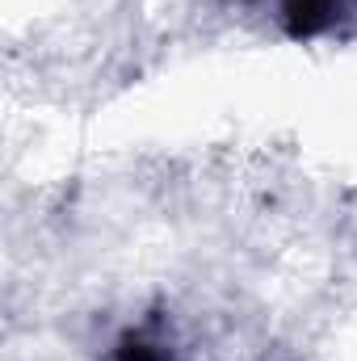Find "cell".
Segmentation results:
<instances>
[{"label":"cell","instance_id":"obj_1","mask_svg":"<svg viewBox=\"0 0 357 361\" xmlns=\"http://www.w3.org/2000/svg\"><path fill=\"white\" fill-rule=\"evenodd\" d=\"M353 4L357 0H282V21L290 38H315L353 13Z\"/></svg>","mask_w":357,"mask_h":361},{"label":"cell","instance_id":"obj_2","mask_svg":"<svg viewBox=\"0 0 357 361\" xmlns=\"http://www.w3.org/2000/svg\"><path fill=\"white\" fill-rule=\"evenodd\" d=\"M114 361H173V349L160 332L152 328H135L114 345Z\"/></svg>","mask_w":357,"mask_h":361}]
</instances>
